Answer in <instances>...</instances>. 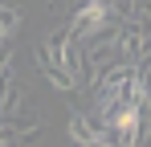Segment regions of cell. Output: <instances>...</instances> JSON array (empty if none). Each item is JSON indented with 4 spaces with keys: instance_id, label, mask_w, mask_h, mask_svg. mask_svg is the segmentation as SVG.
Here are the masks:
<instances>
[{
    "instance_id": "cell-1",
    "label": "cell",
    "mask_w": 151,
    "mask_h": 147,
    "mask_svg": "<svg viewBox=\"0 0 151 147\" xmlns=\"http://www.w3.org/2000/svg\"><path fill=\"white\" fill-rule=\"evenodd\" d=\"M114 8H110V0H78L74 17H70V33H74L78 41H90V37H98L106 29H114Z\"/></svg>"
},
{
    "instance_id": "cell-4",
    "label": "cell",
    "mask_w": 151,
    "mask_h": 147,
    "mask_svg": "<svg viewBox=\"0 0 151 147\" xmlns=\"http://www.w3.org/2000/svg\"><path fill=\"white\" fill-rule=\"evenodd\" d=\"M17 29H21V8H17V4H0V45L12 41Z\"/></svg>"
},
{
    "instance_id": "cell-2",
    "label": "cell",
    "mask_w": 151,
    "mask_h": 147,
    "mask_svg": "<svg viewBox=\"0 0 151 147\" xmlns=\"http://www.w3.org/2000/svg\"><path fill=\"white\" fill-rule=\"evenodd\" d=\"M33 57H37L41 74L49 78L57 90H74V86H78L74 78L61 70V29H57V33H49V41H45V45H37V53H33Z\"/></svg>"
},
{
    "instance_id": "cell-3",
    "label": "cell",
    "mask_w": 151,
    "mask_h": 147,
    "mask_svg": "<svg viewBox=\"0 0 151 147\" xmlns=\"http://www.w3.org/2000/svg\"><path fill=\"white\" fill-rule=\"evenodd\" d=\"M70 139L82 147H110V143H119L114 139V131L110 127H102L94 115H86V110H74L70 115Z\"/></svg>"
}]
</instances>
